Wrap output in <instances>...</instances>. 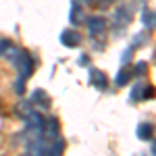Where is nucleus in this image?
<instances>
[{
	"label": "nucleus",
	"instance_id": "nucleus-1",
	"mask_svg": "<svg viewBox=\"0 0 156 156\" xmlns=\"http://www.w3.org/2000/svg\"><path fill=\"white\" fill-rule=\"evenodd\" d=\"M15 60H17V69H19V73H21V77L27 79V77L34 73V67H36L34 58L29 56V52L19 50V52H17V56H15Z\"/></svg>",
	"mask_w": 156,
	"mask_h": 156
},
{
	"label": "nucleus",
	"instance_id": "nucleus-2",
	"mask_svg": "<svg viewBox=\"0 0 156 156\" xmlns=\"http://www.w3.org/2000/svg\"><path fill=\"white\" fill-rule=\"evenodd\" d=\"M58 121L54 119V117H48V119H44V125H42V133L48 137V140H56L58 137Z\"/></svg>",
	"mask_w": 156,
	"mask_h": 156
},
{
	"label": "nucleus",
	"instance_id": "nucleus-3",
	"mask_svg": "<svg viewBox=\"0 0 156 156\" xmlns=\"http://www.w3.org/2000/svg\"><path fill=\"white\" fill-rule=\"evenodd\" d=\"M85 23H87V31H90L92 36L102 34V31L106 29V19H104V17H98V15H96V17H90Z\"/></svg>",
	"mask_w": 156,
	"mask_h": 156
},
{
	"label": "nucleus",
	"instance_id": "nucleus-4",
	"mask_svg": "<svg viewBox=\"0 0 156 156\" xmlns=\"http://www.w3.org/2000/svg\"><path fill=\"white\" fill-rule=\"evenodd\" d=\"M60 42H62V46H67V48H75V46L81 44V36H79L77 31H73V29H67V31L60 34Z\"/></svg>",
	"mask_w": 156,
	"mask_h": 156
},
{
	"label": "nucleus",
	"instance_id": "nucleus-5",
	"mask_svg": "<svg viewBox=\"0 0 156 156\" xmlns=\"http://www.w3.org/2000/svg\"><path fill=\"white\" fill-rule=\"evenodd\" d=\"M31 104H36V106H40V108H50L48 94H46L44 90H36V92L31 94Z\"/></svg>",
	"mask_w": 156,
	"mask_h": 156
},
{
	"label": "nucleus",
	"instance_id": "nucleus-6",
	"mask_svg": "<svg viewBox=\"0 0 156 156\" xmlns=\"http://www.w3.org/2000/svg\"><path fill=\"white\" fill-rule=\"evenodd\" d=\"M90 79H92V83L96 85V87H100V90H104V87H106V75H104V73L102 71H96V69H92V71H90Z\"/></svg>",
	"mask_w": 156,
	"mask_h": 156
},
{
	"label": "nucleus",
	"instance_id": "nucleus-7",
	"mask_svg": "<svg viewBox=\"0 0 156 156\" xmlns=\"http://www.w3.org/2000/svg\"><path fill=\"white\" fill-rule=\"evenodd\" d=\"M29 156H46V144L42 140H34L29 144Z\"/></svg>",
	"mask_w": 156,
	"mask_h": 156
},
{
	"label": "nucleus",
	"instance_id": "nucleus-8",
	"mask_svg": "<svg viewBox=\"0 0 156 156\" xmlns=\"http://www.w3.org/2000/svg\"><path fill=\"white\" fill-rule=\"evenodd\" d=\"M62 152H65V142L58 140V137H56V142L52 146L46 148V156H62Z\"/></svg>",
	"mask_w": 156,
	"mask_h": 156
},
{
	"label": "nucleus",
	"instance_id": "nucleus-9",
	"mask_svg": "<svg viewBox=\"0 0 156 156\" xmlns=\"http://www.w3.org/2000/svg\"><path fill=\"white\" fill-rule=\"evenodd\" d=\"M131 77H133L131 69H127V67H123V69H121V73L117 75V79H115V83L119 85V87H121V85H127L129 81H131Z\"/></svg>",
	"mask_w": 156,
	"mask_h": 156
},
{
	"label": "nucleus",
	"instance_id": "nucleus-10",
	"mask_svg": "<svg viewBox=\"0 0 156 156\" xmlns=\"http://www.w3.org/2000/svg\"><path fill=\"white\" fill-rule=\"evenodd\" d=\"M152 133H154V127L150 123H142L137 127V137L140 140H152Z\"/></svg>",
	"mask_w": 156,
	"mask_h": 156
},
{
	"label": "nucleus",
	"instance_id": "nucleus-11",
	"mask_svg": "<svg viewBox=\"0 0 156 156\" xmlns=\"http://www.w3.org/2000/svg\"><path fill=\"white\" fill-rule=\"evenodd\" d=\"M142 23L146 25V27H156V12H146L144 17H142Z\"/></svg>",
	"mask_w": 156,
	"mask_h": 156
},
{
	"label": "nucleus",
	"instance_id": "nucleus-12",
	"mask_svg": "<svg viewBox=\"0 0 156 156\" xmlns=\"http://www.w3.org/2000/svg\"><path fill=\"white\" fill-rule=\"evenodd\" d=\"M144 92H146V83H137L135 90H133V94H131V98L133 100H144Z\"/></svg>",
	"mask_w": 156,
	"mask_h": 156
},
{
	"label": "nucleus",
	"instance_id": "nucleus-13",
	"mask_svg": "<svg viewBox=\"0 0 156 156\" xmlns=\"http://www.w3.org/2000/svg\"><path fill=\"white\" fill-rule=\"evenodd\" d=\"M71 21H73V23H79V21H81V9H79V6H73Z\"/></svg>",
	"mask_w": 156,
	"mask_h": 156
},
{
	"label": "nucleus",
	"instance_id": "nucleus-14",
	"mask_svg": "<svg viewBox=\"0 0 156 156\" xmlns=\"http://www.w3.org/2000/svg\"><path fill=\"white\" fill-rule=\"evenodd\" d=\"M15 92H17V94H23V92H25V79H23V77H21V79H17Z\"/></svg>",
	"mask_w": 156,
	"mask_h": 156
},
{
	"label": "nucleus",
	"instance_id": "nucleus-15",
	"mask_svg": "<svg viewBox=\"0 0 156 156\" xmlns=\"http://www.w3.org/2000/svg\"><path fill=\"white\" fill-rule=\"evenodd\" d=\"M133 75H144L146 73V62H140V65H135V69H133Z\"/></svg>",
	"mask_w": 156,
	"mask_h": 156
},
{
	"label": "nucleus",
	"instance_id": "nucleus-16",
	"mask_svg": "<svg viewBox=\"0 0 156 156\" xmlns=\"http://www.w3.org/2000/svg\"><path fill=\"white\" fill-rule=\"evenodd\" d=\"M156 94V90L152 87V85H146V92H144V100H148V98H152Z\"/></svg>",
	"mask_w": 156,
	"mask_h": 156
},
{
	"label": "nucleus",
	"instance_id": "nucleus-17",
	"mask_svg": "<svg viewBox=\"0 0 156 156\" xmlns=\"http://www.w3.org/2000/svg\"><path fill=\"white\" fill-rule=\"evenodd\" d=\"M9 46H11V44H9V42H6V40H0V54H4V52H6V48H9Z\"/></svg>",
	"mask_w": 156,
	"mask_h": 156
},
{
	"label": "nucleus",
	"instance_id": "nucleus-18",
	"mask_svg": "<svg viewBox=\"0 0 156 156\" xmlns=\"http://www.w3.org/2000/svg\"><path fill=\"white\" fill-rule=\"evenodd\" d=\"M131 54H133V48H127V52L123 54V58H121V60H123V62H127V60L131 58Z\"/></svg>",
	"mask_w": 156,
	"mask_h": 156
},
{
	"label": "nucleus",
	"instance_id": "nucleus-19",
	"mask_svg": "<svg viewBox=\"0 0 156 156\" xmlns=\"http://www.w3.org/2000/svg\"><path fill=\"white\" fill-rule=\"evenodd\" d=\"M152 154L156 156V142H154V144H152Z\"/></svg>",
	"mask_w": 156,
	"mask_h": 156
}]
</instances>
